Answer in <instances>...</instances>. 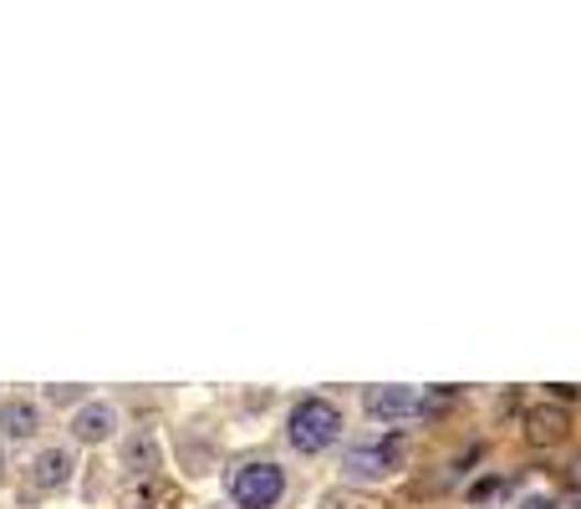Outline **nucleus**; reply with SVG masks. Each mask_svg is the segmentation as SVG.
Segmentation results:
<instances>
[{
    "instance_id": "2",
    "label": "nucleus",
    "mask_w": 581,
    "mask_h": 509,
    "mask_svg": "<svg viewBox=\"0 0 581 509\" xmlns=\"http://www.w3.org/2000/svg\"><path fill=\"white\" fill-rule=\"evenodd\" d=\"M286 499V468L276 458H250L230 474V505L235 509H276Z\"/></svg>"
},
{
    "instance_id": "9",
    "label": "nucleus",
    "mask_w": 581,
    "mask_h": 509,
    "mask_svg": "<svg viewBox=\"0 0 581 509\" xmlns=\"http://www.w3.org/2000/svg\"><path fill=\"white\" fill-rule=\"evenodd\" d=\"M530 439L536 443H551L556 433H561V413H551V408H530Z\"/></svg>"
},
{
    "instance_id": "6",
    "label": "nucleus",
    "mask_w": 581,
    "mask_h": 509,
    "mask_svg": "<svg viewBox=\"0 0 581 509\" xmlns=\"http://www.w3.org/2000/svg\"><path fill=\"white\" fill-rule=\"evenodd\" d=\"M72 474H77V454H72L67 443H46L36 449V458L26 464V479L42 489V495H56V489H67Z\"/></svg>"
},
{
    "instance_id": "5",
    "label": "nucleus",
    "mask_w": 581,
    "mask_h": 509,
    "mask_svg": "<svg viewBox=\"0 0 581 509\" xmlns=\"http://www.w3.org/2000/svg\"><path fill=\"white\" fill-rule=\"evenodd\" d=\"M118 428H123V413H118V402H108V398H87L83 408L67 418L72 443H83V449H102V443H112L118 439Z\"/></svg>"
},
{
    "instance_id": "7",
    "label": "nucleus",
    "mask_w": 581,
    "mask_h": 509,
    "mask_svg": "<svg viewBox=\"0 0 581 509\" xmlns=\"http://www.w3.org/2000/svg\"><path fill=\"white\" fill-rule=\"evenodd\" d=\"M36 433H42V402L0 398V439L6 443H31Z\"/></svg>"
},
{
    "instance_id": "8",
    "label": "nucleus",
    "mask_w": 581,
    "mask_h": 509,
    "mask_svg": "<svg viewBox=\"0 0 581 509\" xmlns=\"http://www.w3.org/2000/svg\"><path fill=\"white\" fill-rule=\"evenodd\" d=\"M123 468H133V474L164 468V449H158V439H153L149 428H139V433H128L123 439Z\"/></svg>"
},
{
    "instance_id": "3",
    "label": "nucleus",
    "mask_w": 581,
    "mask_h": 509,
    "mask_svg": "<svg viewBox=\"0 0 581 509\" xmlns=\"http://www.w3.org/2000/svg\"><path fill=\"white\" fill-rule=\"evenodd\" d=\"M403 458H408V449H403V439H393V433H383V439H358L342 454V474L352 484H383L403 468Z\"/></svg>"
},
{
    "instance_id": "4",
    "label": "nucleus",
    "mask_w": 581,
    "mask_h": 509,
    "mask_svg": "<svg viewBox=\"0 0 581 509\" xmlns=\"http://www.w3.org/2000/svg\"><path fill=\"white\" fill-rule=\"evenodd\" d=\"M362 408H368V418L373 423H387V428H403V423H414V418H424V392L408 383H377L362 392Z\"/></svg>"
},
{
    "instance_id": "12",
    "label": "nucleus",
    "mask_w": 581,
    "mask_h": 509,
    "mask_svg": "<svg viewBox=\"0 0 581 509\" xmlns=\"http://www.w3.org/2000/svg\"><path fill=\"white\" fill-rule=\"evenodd\" d=\"M0 484H6V449H0Z\"/></svg>"
},
{
    "instance_id": "13",
    "label": "nucleus",
    "mask_w": 581,
    "mask_h": 509,
    "mask_svg": "<svg viewBox=\"0 0 581 509\" xmlns=\"http://www.w3.org/2000/svg\"><path fill=\"white\" fill-rule=\"evenodd\" d=\"M577 484H581V464H577Z\"/></svg>"
},
{
    "instance_id": "1",
    "label": "nucleus",
    "mask_w": 581,
    "mask_h": 509,
    "mask_svg": "<svg viewBox=\"0 0 581 509\" xmlns=\"http://www.w3.org/2000/svg\"><path fill=\"white\" fill-rule=\"evenodd\" d=\"M337 439H342V408H337L332 398H302L286 413V443L296 454L317 458V454H327Z\"/></svg>"
},
{
    "instance_id": "10",
    "label": "nucleus",
    "mask_w": 581,
    "mask_h": 509,
    "mask_svg": "<svg viewBox=\"0 0 581 509\" xmlns=\"http://www.w3.org/2000/svg\"><path fill=\"white\" fill-rule=\"evenodd\" d=\"M46 402H52V408H72V413H77V408L87 402V387H77V383H52V387H46Z\"/></svg>"
},
{
    "instance_id": "11",
    "label": "nucleus",
    "mask_w": 581,
    "mask_h": 509,
    "mask_svg": "<svg viewBox=\"0 0 581 509\" xmlns=\"http://www.w3.org/2000/svg\"><path fill=\"white\" fill-rule=\"evenodd\" d=\"M520 509H556V499L551 495H526L520 499Z\"/></svg>"
}]
</instances>
